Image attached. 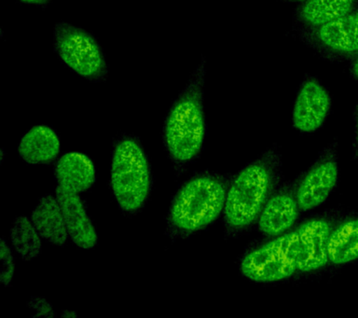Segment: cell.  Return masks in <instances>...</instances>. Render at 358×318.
<instances>
[{"instance_id": "18", "label": "cell", "mask_w": 358, "mask_h": 318, "mask_svg": "<svg viewBox=\"0 0 358 318\" xmlns=\"http://www.w3.org/2000/svg\"><path fill=\"white\" fill-rule=\"evenodd\" d=\"M10 239L16 252L24 261H31L41 253V236L27 217H19L14 220L10 229Z\"/></svg>"}, {"instance_id": "19", "label": "cell", "mask_w": 358, "mask_h": 318, "mask_svg": "<svg viewBox=\"0 0 358 318\" xmlns=\"http://www.w3.org/2000/svg\"><path fill=\"white\" fill-rule=\"evenodd\" d=\"M1 251H0V259H1V282L5 287H8L13 280L14 270H15V264L13 254L7 243L4 239H1Z\"/></svg>"}, {"instance_id": "10", "label": "cell", "mask_w": 358, "mask_h": 318, "mask_svg": "<svg viewBox=\"0 0 358 318\" xmlns=\"http://www.w3.org/2000/svg\"><path fill=\"white\" fill-rule=\"evenodd\" d=\"M299 210L295 186L276 189L260 212L257 219L259 231L271 237L287 233L298 219Z\"/></svg>"}, {"instance_id": "6", "label": "cell", "mask_w": 358, "mask_h": 318, "mask_svg": "<svg viewBox=\"0 0 358 318\" xmlns=\"http://www.w3.org/2000/svg\"><path fill=\"white\" fill-rule=\"evenodd\" d=\"M243 275L259 283H273L298 272L296 231H288L251 251L241 262Z\"/></svg>"}, {"instance_id": "5", "label": "cell", "mask_w": 358, "mask_h": 318, "mask_svg": "<svg viewBox=\"0 0 358 318\" xmlns=\"http://www.w3.org/2000/svg\"><path fill=\"white\" fill-rule=\"evenodd\" d=\"M53 38L58 57L75 73L92 82H101L108 76L102 50L86 30L59 23L55 26Z\"/></svg>"}, {"instance_id": "4", "label": "cell", "mask_w": 358, "mask_h": 318, "mask_svg": "<svg viewBox=\"0 0 358 318\" xmlns=\"http://www.w3.org/2000/svg\"><path fill=\"white\" fill-rule=\"evenodd\" d=\"M111 185L120 208L126 213H136L147 202L151 187L150 164L136 139L122 138L115 146Z\"/></svg>"}, {"instance_id": "3", "label": "cell", "mask_w": 358, "mask_h": 318, "mask_svg": "<svg viewBox=\"0 0 358 318\" xmlns=\"http://www.w3.org/2000/svg\"><path fill=\"white\" fill-rule=\"evenodd\" d=\"M229 184L225 178L203 173L179 189L170 206L167 233L185 238L217 219L225 206Z\"/></svg>"}, {"instance_id": "22", "label": "cell", "mask_w": 358, "mask_h": 318, "mask_svg": "<svg viewBox=\"0 0 358 318\" xmlns=\"http://www.w3.org/2000/svg\"><path fill=\"white\" fill-rule=\"evenodd\" d=\"M352 72L354 76L358 79V57L355 61L354 65H352Z\"/></svg>"}, {"instance_id": "24", "label": "cell", "mask_w": 358, "mask_h": 318, "mask_svg": "<svg viewBox=\"0 0 358 318\" xmlns=\"http://www.w3.org/2000/svg\"><path fill=\"white\" fill-rule=\"evenodd\" d=\"M357 133H358V119H357Z\"/></svg>"}, {"instance_id": "21", "label": "cell", "mask_w": 358, "mask_h": 318, "mask_svg": "<svg viewBox=\"0 0 358 318\" xmlns=\"http://www.w3.org/2000/svg\"><path fill=\"white\" fill-rule=\"evenodd\" d=\"M19 1L27 4L44 5L46 4L47 2H49L50 0H19Z\"/></svg>"}, {"instance_id": "20", "label": "cell", "mask_w": 358, "mask_h": 318, "mask_svg": "<svg viewBox=\"0 0 358 318\" xmlns=\"http://www.w3.org/2000/svg\"><path fill=\"white\" fill-rule=\"evenodd\" d=\"M31 303H32L31 305H32L34 309L38 310V311L42 312V315H45V317H52L53 315L52 307H50V304L47 303L46 301L43 300H36Z\"/></svg>"}, {"instance_id": "17", "label": "cell", "mask_w": 358, "mask_h": 318, "mask_svg": "<svg viewBox=\"0 0 358 318\" xmlns=\"http://www.w3.org/2000/svg\"><path fill=\"white\" fill-rule=\"evenodd\" d=\"M355 0H307L299 10V19L307 26L318 27L352 12Z\"/></svg>"}, {"instance_id": "8", "label": "cell", "mask_w": 358, "mask_h": 318, "mask_svg": "<svg viewBox=\"0 0 358 318\" xmlns=\"http://www.w3.org/2000/svg\"><path fill=\"white\" fill-rule=\"evenodd\" d=\"M333 229L329 219L319 217L308 220L295 230L298 272H315L329 263V243Z\"/></svg>"}, {"instance_id": "9", "label": "cell", "mask_w": 358, "mask_h": 318, "mask_svg": "<svg viewBox=\"0 0 358 318\" xmlns=\"http://www.w3.org/2000/svg\"><path fill=\"white\" fill-rule=\"evenodd\" d=\"M330 106L331 101L326 89L317 80H305L294 105V127L302 133L315 132L326 121Z\"/></svg>"}, {"instance_id": "1", "label": "cell", "mask_w": 358, "mask_h": 318, "mask_svg": "<svg viewBox=\"0 0 358 318\" xmlns=\"http://www.w3.org/2000/svg\"><path fill=\"white\" fill-rule=\"evenodd\" d=\"M281 175V158L275 149L243 168L227 192L224 216L227 230L238 233L259 219L268 198L276 191Z\"/></svg>"}, {"instance_id": "2", "label": "cell", "mask_w": 358, "mask_h": 318, "mask_svg": "<svg viewBox=\"0 0 358 318\" xmlns=\"http://www.w3.org/2000/svg\"><path fill=\"white\" fill-rule=\"evenodd\" d=\"M206 62L201 61L186 87L173 103L165 121L164 138L168 152L179 166L194 160L206 136L203 86Z\"/></svg>"}, {"instance_id": "15", "label": "cell", "mask_w": 358, "mask_h": 318, "mask_svg": "<svg viewBox=\"0 0 358 318\" xmlns=\"http://www.w3.org/2000/svg\"><path fill=\"white\" fill-rule=\"evenodd\" d=\"M60 152V140L52 128L38 125L21 139L19 154L28 164H47Z\"/></svg>"}, {"instance_id": "7", "label": "cell", "mask_w": 358, "mask_h": 318, "mask_svg": "<svg viewBox=\"0 0 358 318\" xmlns=\"http://www.w3.org/2000/svg\"><path fill=\"white\" fill-rule=\"evenodd\" d=\"M338 169L335 153L327 149L296 187V197L301 211L313 210L326 202L338 182Z\"/></svg>"}, {"instance_id": "14", "label": "cell", "mask_w": 358, "mask_h": 318, "mask_svg": "<svg viewBox=\"0 0 358 318\" xmlns=\"http://www.w3.org/2000/svg\"><path fill=\"white\" fill-rule=\"evenodd\" d=\"M31 222L42 238L57 245L66 243L69 233L57 198L42 197L34 208Z\"/></svg>"}, {"instance_id": "12", "label": "cell", "mask_w": 358, "mask_h": 318, "mask_svg": "<svg viewBox=\"0 0 358 318\" xmlns=\"http://www.w3.org/2000/svg\"><path fill=\"white\" fill-rule=\"evenodd\" d=\"M315 38L322 47L335 54H358V12L315 27Z\"/></svg>"}, {"instance_id": "11", "label": "cell", "mask_w": 358, "mask_h": 318, "mask_svg": "<svg viewBox=\"0 0 358 318\" xmlns=\"http://www.w3.org/2000/svg\"><path fill=\"white\" fill-rule=\"evenodd\" d=\"M56 198L72 241L84 250L94 247L97 243V233L77 192L58 185Z\"/></svg>"}, {"instance_id": "23", "label": "cell", "mask_w": 358, "mask_h": 318, "mask_svg": "<svg viewBox=\"0 0 358 318\" xmlns=\"http://www.w3.org/2000/svg\"><path fill=\"white\" fill-rule=\"evenodd\" d=\"M291 1H307V0H291Z\"/></svg>"}, {"instance_id": "16", "label": "cell", "mask_w": 358, "mask_h": 318, "mask_svg": "<svg viewBox=\"0 0 358 318\" xmlns=\"http://www.w3.org/2000/svg\"><path fill=\"white\" fill-rule=\"evenodd\" d=\"M329 259L333 265H343L358 259V219L333 229L329 243Z\"/></svg>"}, {"instance_id": "13", "label": "cell", "mask_w": 358, "mask_h": 318, "mask_svg": "<svg viewBox=\"0 0 358 318\" xmlns=\"http://www.w3.org/2000/svg\"><path fill=\"white\" fill-rule=\"evenodd\" d=\"M55 178L59 186L74 192L88 189L95 180L94 164L86 155L69 152L56 164Z\"/></svg>"}]
</instances>
